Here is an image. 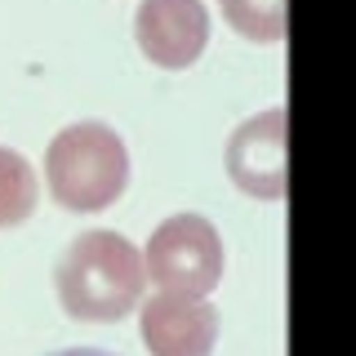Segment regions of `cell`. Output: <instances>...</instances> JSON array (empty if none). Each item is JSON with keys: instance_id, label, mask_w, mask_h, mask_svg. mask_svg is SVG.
Segmentation results:
<instances>
[{"instance_id": "3957f363", "label": "cell", "mask_w": 356, "mask_h": 356, "mask_svg": "<svg viewBox=\"0 0 356 356\" xmlns=\"http://www.w3.org/2000/svg\"><path fill=\"white\" fill-rule=\"evenodd\" d=\"M143 272L156 289L209 298L222 276V241L218 227L200 214H174L152 232L143 250Z\"/></svg>"}, {"instance_id": "ba28073f", "label": "cell", "mask_w": 356, "mask_h": 356, "mask_svg": "<svg viewBox=\"0 0 356 356\" xmlns=\"http://www.w3.org/2000/svg\"><path fill=\"white\" fill-rule=\"evenodd\" d=\"M222 18L236 36L254 44L285 40V0H218Z\"/></svg>"}, {"instance_id": "52a82bcc", "label": "cell", "mask_w": 356, "mask_h": 356, "mask_svg": "<svg viewBox=\"0 0 356 356\" xmlns=\"http://www.w3.org/2000/svg\"><path fill=\"white\" fill-rule=\"evenodd\" d=\"M40 183L36 170L27 165V156H18L14 147H0V232L5 227H22L36 209Z\"/></svg>"}, {"instance_id": "9c48e42d", "label": "cell", "mask_w": 356, "mask_h": 356, "mask_svg": "<svg viewBox=\"0 0 356 356\" xmlns=\"http://www.w3.org/2000/svg\"><path fill=\"white\" fill-rule=\"evenodd\" d=\"M49 356H116V352H103V348H63V352H49Z\"/></svg>"}, {"instance_id": "8992f818", "label": "cell", "mask_w": 356, "mask_h": 356, "mask_svg": "<svg viewBox=\"0 0 356 356\" xmlns=\"http://www.w3.org/2000/svg\"><path fill=\"white\" fill-rule=\"evenodd\" d=\"M143 348L152 356H214L218 343V307L192 294H152L143 303Z\"/></svg>"}, {"instance_id": "277c9868", "label": "cell", "mask_w": 356, "mask_h": 356, "mask_svg": "<svg viewBox=\"0 0 356 356\" xmlns=\"http://www.w3.org/2000/svg\"><path fill=\"white\" fill-rule=\"evenodd\" d=\"M227 178L236 192L254 200H281L289 192V125L285 107H267L254 120L232 129L227 152H222Z\"/></svg>"}, {"instance_id": "5b68a950", "label": "cell", "mask_w": 356, "mask_h": 356, "mask_svg": "<svg viewBox=\"0 0 356 356\" xmlns=\"http://www.w3.org/2000/svg\"><path fill=\"white\" fill-rule=\"evenodd\" d=\"M134 40L161 72H183L209 44V9L200 0H143L134 14Z\"/></svg>"}, {"instance_id": "7a4b0ae2", "label": "cell", "mask_w": 356, "mask_h": 356, "mask_svg": "<svg viewBox=\"0 0 356 356\" xmlns=\"http://www.w3.org/2000/svg\"><path fill=\"white\" fill-rule=\"evenodd\" d=\"M49 196L72 214H103L129 187V152L103 120L67 125L44 152Z\"/></svg>"}, {"instance_id": "6da1fadb", "label": "cell", "mask_w": 356, "mask_h": 356, "mask_svg": "<svg viewBox=\"0 0 356 356\" xmlns=\"http://www.w3.org/2000/svg\"><path fill=\"white\" fill-rule=\"evenodd\" d=\"M54 289L72 321H85V325L125 321L147 289L143 250H134L120 232L107 227L81 232L54 263Z\"/></svg>"}]
</instances>
